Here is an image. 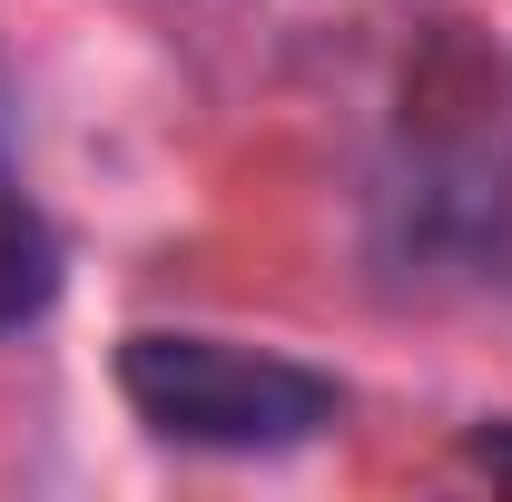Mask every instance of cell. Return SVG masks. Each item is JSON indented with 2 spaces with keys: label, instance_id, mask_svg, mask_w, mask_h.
<instances>
[{
  "label": "cell",
  "instance_id": "cell-1",
  "mask_svg": "<svg viewBox=\"0 0 512 502\" xmlns=\"http://www.w3.org/2000/svg\"><path fill=\"white\" fill-rule=\"evenodd\" d=\"M119 394L128 414L178 453H306L335 434L345 394L335 375L276 355V345H237V335H188V325H138L119 345Z\"/></svg>",
  "mask_w": 512,
  "mask_h": 502
},
{
  "label": "cell",
  "instance_id": "cell-2",
  "mask_svg": "<svg viewBox=\"0 0 512 502\" xmlns=\"http://www.w3.org/2000/svg\"><path fill=\"white\" fill-rule=\"evenodd\" d=\"M60 276H69L60 227L40 217V197L0 168V335H20V325H40L60 306Z\"/></svg>",
  "mask_w": 512,
  "mask_h": 502
},
{
  "label": "cell",
  "instance_id": "cell-3",
  "mask_svg": "<svg viewBox=\"0 0 512 502\" xmlns=\"http://www.w3.org/2000/svg\"><path fill=\"white\" fill-rule=\"evenodd\" d=\"M473 463H483V473H503V483H512V424H483V434H473Z\"/></svg>",
  "mask_w": 512,
  "mask_h": 502
}]
</instances>
